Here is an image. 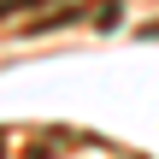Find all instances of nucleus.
Instances as JSON below:
<instances>
[{
	"label": "nucleus",
	"instance_id": "obj_1",
	"mask_svg": "<svg viewBox=\"0 0 159 159\" xmlns=\"http://www.w3.org/2000/svg\"><path fill=\"white\" fill-rule=\"evenodd\" d=\"M30 6H41V0H0V18L6 12H30Z\"/></svg>",
	"mask_w": 159,
	"mask_h": 159
},
{
	"label": "nucleus",
	"instance_id": "obj_2",
	"mask_svg": "<svg viewBox=\"0 0 159 159\" xmlns=\"http://www.w3.org/2000/svg\"><path fill=\"white\" fill-rule=\"evenodd\" d=\"M148 35H159V24H153V30H148Z\"/></svg>",
	"mask_w": 159,
	"mask_h": 159
}]
</instances>
